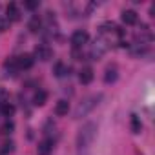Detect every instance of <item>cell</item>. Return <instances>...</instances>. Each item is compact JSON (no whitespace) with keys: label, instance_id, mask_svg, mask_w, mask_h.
<instances>
[{"label":"cell","instance_id":"277c9868","mask_svg":"<svg viewBox=\"0 0 155 155\" xmlns=\"http://www.w3.org/2000/svg\"><path fill=\"white\" fill-rule=\"evenodd\" d=\"M35 58H38V60H49L51 57H53V49L49 48V46H46V44H38L37 48H35V55H33Z\"/></svg>","mask_w":155,"mask_h":155},{"label":"cell","instance_id":"9a60e30c","mask_svg":"<svg viewBox=\"0 0 155 155\" xmlns=\"http://www.w3.org/2000/svg\"><path fill=\"white\" fill-rule=\"evenodd\" d=\"M115 81H117V69L115 68H108L106 75H104V82L110 84V82H115Z\"/></svg>","mask_w":155,"mask_h":155},{"label":"cell","instance_id":"8992f818","mask_svg":"<svg viewBox=\"0 0 155 155\" xmlns=\"http://www.w3.org/2000/svg\"><path fill=\"white\" fill-rule=\"evenodd\" d=\"M15 58H17L18 69H29V68H33V64H35V57L29 55V53H24V55H20V57H15Z\"/></svg>","mask_w":155,"mask_h":155},{"label":"cell","instance_id":"5b68a950","mask_svg":"<svg viewBox=\"0 0 155 155\" xmlns=\"http://www.w3.org/2000/svg\"><path fill=\"white\" fill-rule=\"evenodd\" d=\"M106 49H108V44H106L102 38H97L95 44H93V48H91V51H90V55H91L93 58H101V57L106 53Z\"/></svg>","mask_w":155,"mask_h":155},{"label":"cell","instance_id":"52a82bcc","mask_svg":"<svg viewBox=\"0 0 155 155\" xmlns=\"http://www.w3.org/2000/svg\"><path fill=\"white\" fill-rule=\"evenodd\" d=\"M37 153H38V155H51V153H53V140H51V139H44L42 142H38Z\"/></svg>","mask_w":155,"mask_h":155},{"label":"cell","instance_id":"6da1fadb","mask_svg":"<svg viewBox=\"0 0 155 155\" xmlns=\"http://www.w3.org/2000/svg\"><path fill=\"white\" fill-rule=\"evenodd\" d=\"M97 137V124L95 122H86L82 124V128L77 133V148L79 150H86L91 146V142Z\"/></svg>","mask_w":155,"mask_h":155},{"label":"cell","instance_id":"7a4b0ae2","mask_svg":"<svg viewBox=\"0 0 155 155\" xmlns=\"http://www.w3.org/2000/svg\"><path fill=\"white\" fill-rule=\"evenodd\" d=\"M101 99H102L101 93H99V95H88V97H84L79 104H77V108H75V111H73V117H75V119L86 117L88 113H91V110L99 104Z\"/></svg>","mask_w":155,"mask_h":155},{"label":"cell","instance_id":"e0dca14e","mask_svg":"<svg viewBox=\"0 0 155 155\" xmlns=\"http://www.w3.org/2000/svg\"><path fill=\"white\" fill-rule=\"evenodd\" d=\"M0 110H2V115H6V117H13V113H15V106L9 104V102L2 104V106H0Z\"/></svg>","mask_w":155,"mask_h":155},{"label":"cell","instance_id":"9c48e42d","mask_svg":"<svg viewBox=\"0 0 155 155\" xmlns=\"http://www.w3.org/2000/svg\"><path fill=\"white\" fill-rule=\"evenodd\" d=\"M137 20H139V17H137L135 11H131V9L122 11V22H124L126 26H133V24H137Z\"/></svg>","mask_w":155,"mask_h":155},{"label":"cell","instance_id":"603a6c76","mask_svg":"<svg viewBox=\"0 0 155 155\" xmlns=\"http://www.w3.org/2000/svg\"><path fill=\"white\" fill-rule=\"evenodd\" d=\"M11 130H13V122H6L4 131H6V133H11Z\"/></svg>","mask_w":155,"mask_h":155},{"label":"cell","instance_id":"ffe728a7","mask_svg":"<svg viewBox=\"0 0 155 155\" xmlns=\"http://www.w3.org/2000/svg\"><path fill=\"white\" fill-rule=\"evenodd\" d=\"M8 99H9V93H8L2 86H0V106L6 104V102H8Z\"/></svg>","mask_w":155,"mask_h":155},{"label":"cell","instance_id":"d6986e66","mask_svg":"<svg viewBox=\"0 0 155 155\" xmlns=\"http://www.w3.org/2000/svg\"><path fill=\"white\" fill-rule=\"evenodd\" d=\"M38 6H40L38 0H28V2L24 4V8H26V9H31V11H33V9H37Z\"/></svg>","mask_w":155,"mask_h":155},{"label":"cell","instance_id":"5bb4252c","mask_svg":"<svg viewBox=\"0 0 155 155\" xmlns=\"http://www.w3.org/2000/svg\"><path fill=\"white\" fill-rule=\"evenodd\" d=\"M4 68L11 73V75H15V71H18V66H17V58L15 57H11V58H8L6 62H4Z\"/></svg>","mask_w":155,"mask_h":155},{"label":"cell","instance_id":"ba28073f","mask_svg":"<svg viewBox=\"0 0 155 155\" xmlns=\"http://www.w3.org/2000/svg\"><path fill=\"white\" fill-rule=\"evenodd\" d=\"M93 69L91 68H82L81 69V73H79V81L82 82V84H91V81H93Z\"/></svg>","mask_w":155,"mask_h":155},{"label":"cell","instance_id":"2e32d148","mask_svg":"<svg viewBox=\"0 0 155 155\" xmlns=\"http://www.w3.org/2000/svg\"><path fill=\"white\" fill-rule=\"evenodd\" d=\"M68 71H69V68H68L64 62H57V66H55V75H57V77H64Z\"/></svg>","mask_w":155,"mask_h":155},{"label":"cell","instance_id":"7c38bea8","mask_svg":"<svg viewBox=\"0 0 155 155\" xmlns=\"http://www.w3.org/2000/svg\"><path fill=\"white\" fill-rule=\"evenodd\" d=\"M46 101H48V93H46L44 90H38V91L35 93V97H33V104H35V106H44Z\"/></svg>","mask_w":155,"mask_h":155},{"label":"cell","instance_id":"30bf717a","mask_svg":"<svg viewBox=\"0 0 155 155\" xmlns=\"http://www.w3.org/2000/svg\"><path fill=\"white\" fill-rule=\"evenodd\" d=\"M6 13H8V20L9 22H15V20H20V11H18V8H17V4H9L8 6V9H6Z\"/></svg>","mask_w":155,"mask_h":155},{"label":"cell","instance_id":"7402d4cb","mask_svg":"<svg viewBox=\"0 0 155 155\" xmlns=\"http://www.w3.org/2000/svg\"><path fill=\"white\" fill-rule=\"evenodd\" d=\"M13 146H15L13 142H4V148H2V151H4V153H11V151L15 150Z\"/></svg>","mask_w":155,"mask_h":155},{"label":"cell","instance_id":"3957f363","mask_svg":"<svg viewBox=\"0 0 155 155\" xmlns=\"http://www.w3.org/2000/svg\"><path fill=\"white\" fill-rule=\"evenodd\" d=\"M88 38H90V35H88L84 29H79V31H75V33L71 35V46H73L75 49H79V48H82V46L88 42Z\"/></svg>","mask_w":155,"mask_h":155},{"label":"cell","instance_id":"ac0fdd59","mask_svg":"<svg viewBox=\"0 0 155 155\" xmlns=\"http://www.w3.org/2000/svg\"><path fill=\"white\" fill-rule=\"evenodd\" d=\"M140 130H142V124H140L139 117H137V115H131V131H133V133H139Z\"/></svg>","mask_w":155,"mask_h":155},{"label":"cell","instance_id":"44dd1931","mask_svg":"<svg viewBox=\"0 0 155 155\" xmlns=\"http://www.w3.org/2000/svg\"><path fill=\"white\" fill-rule=\"evenodd\" d=\"M8 26H9V20L6 17H0V31H6Z\"/></svg>","mask_w":155,"mask_h":155},{"label":"cell","instance_id":"8fae6325","mask_svg":"<svg viewBox=\"0 0 155 155\" xmlns=\"http://www.w3.org/2000/svg\"><path fill=\"white\" fill-rule=\"evenodd\" d=\"M68 111H69V102L68 101H58L55 104V115L57 117H64V115H68Z\"/></svg>","mask_w":155,"mask_h":155},{"label":"cell","instance_id":"4fadbf2b","mask_svg":"<svg viewBox=\"0 0 155 155\" xmlns=\"http://www.w3.org/2000/svg\"><path fill=\"white\" fill-rule=\"evenodd\" d=\"M40 26H42V20H40V17H38V15L31 17V20H29V24H28L29 31H31V33H37V31L40 29Z\"/></svg>","mask_w":155,"mask_h":155}]
</instances>
